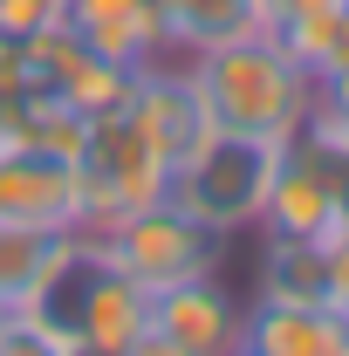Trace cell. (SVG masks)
<instances>
[{"label": "cell", "mask_w": 349, "mask_h": 356, "mask_svg": "<svg viewBox=\"0 0 349 356\" xmlns=\"http://www.w3.org/2000/svg\"><path fill=\"white\" fill-rule=\"evenodd\" d=\"M62 28L83 48L124 62V69H151L165 62V14L158 0H62Z\"/></svg>", "instance_id": "7"}, {"label": "cell", "mask_w": 349, "mask_h": 356, "mask_svg": "<svg viewBox=\"0 0 349 356\" xmlns=\"http://www.w3.org/2000/svg\"><path fill=\"white\" fill-rule=\"evenodd\" d=\"M103 247L144 295H158L172 281H192V274H219V261H226V240L213 226H199L185 206H172V199H151V206H137L124 220H110Z\"/></svg>", "instance_id": "4"}, {"label": "cell", "mask_w": 349, "mask_h": 356, "mask_svg": "<svg viewBox=\"0 0 349 356\" xmlns=\"http://www.w3.org/2000/svg\"><path fill=\"white\" fill-rule=\"evenodd\" d=\"M0 350H28V343H21V315H14L7 295H0Z\"/></svg>", "instance_id": "14"}, {"label": "cell", "mask_w": 349, "mask_h": 356, "mask_svg": "<svg viewBox=\"0 0 349 356\" xmlns=\"http://www.w3.org/2000/svg\"><path fill=\"white\" fill-rule=\"evenodd\" d=\"M144 336H151V295L117 261H103V274H96V288L83 302V350L144 356Z\"/></svg>", "instance_id": "9"}, {"label": "cell", "mask_w": 349, "mask_h": 356, "mask_svg": "<svg viewBox=\"0 0 349 356\" xmlns=\"http://www.w3.org/2000/svg\"><path fill=\"white\" fill-rule=\"evenodd\" d=\"M158 14H165V48L178 62L267 28V0H158Z\"/></svg>", "instance_id": "11"}, {"label": "cell", "mask_w": 349, "mask_h": 356, "mask_svg": "<svg viewBox=\"0 0 349 356\" xmlns=\"http://www.w3.org/2000/svg\"><path fill=\"white\" fill-rule=\"evenodd\" d=\"M274 165H281V144L274 137H247V131H206L185 158L172 165V185L165 199L185 206L199 226H213L219 240L261 226L267 185H274Z\"/></svg>", "instance_id": "2"}, {"label": "cell", "mask_w": 349, "mask_h": 356, "mask_svg": "<svg viewBox=\"0 0 349 356\" xmlns=\"http://www.w3.org/2000/svg\"><path fill=\"white\" fill-rule=\"evenodd\" d=\"M240 322H247V302H240L219 274L172 281V288L151 295L144 356H219V350H240Z\"/></svg>", "instance_id": "5"}, {"label": "cell", "mask_w": 349, "mask_h": 356, "mask_svg": "<svg viewBox=\"0 0 349 356\" xmlns=\"http://www.w3.org/2000/svg\"><path fill=\"white\" fill-rule=\"evenodd\" d=\"M240 350L254 356H349V315L329 302H247Z\"/></svg>", "instance_id": "8"}, {"label": "cell", "mask_w": 349, "mask_h": 356, "mask_svg": "<svg viewBox=\"0 0 349 356\" xmlns=\"http://www.w3.org/2000/svg\"><path fill=\"white\" fill-rule=\"evenodd\" d=\"M185 76L199 89L213 131H247V137L288 144L308 124V110H315V76L281 48L274 28H254L240 42L185 55Z\"/></svg>", "instance_id": "1"}, {"label": "cell", "mask_w": 349, "mask_h": 356, "mask_svg": "<svg viewBox=\"0 0 349 356\" xmlns=\"http://www.w3.org/2000/svg\"><path fill=\"white\" fill-rule=\"evenodd\" d=\"M165 185H172V165L144 144V131H137L124 110H103V117L83 124L76 199H83V226L89 233H103L110 220H124V213H137V206L165 199Z\"/></svg>", "instance_id": "3"}, {"label": "cell", "mask_w": 349, "mask_h": 356, "mask_svg": "<svg viewBox=\"0 0 349 356\" xmlns=\"http://www.w3.org/2000/svg\"><path fill=\"white\" fill-rule=\"evenodd\" d=\"M254 295H267V302H329V240L267 233L261 261H254Z\"/></svg>", "instance_id": "10"}, {"label": "cell", "mask_w": 349, "mask_h": 356, "mask_svg": "<svg viewBox=\"0 0 349 356\" xmlns=\"http://www.w3.org/2000/svg\"><path fill=\"white\" fill-rule=\"evenodd\" d=\"M48 247H55V233H42V226H0V295L7 302L42 274Z\"/></svg>", "instance_id": "12"}, {"label": "cell", "mask_w": 349, "mask_h": 356, "mask_svg": "<svg viewBox=\"0 0 349 356\" xmlns=\"http://www.w3.org/2000/svg\"><path fill=\"white\" fill-rule=\"evenodd\" d=\"M0 226H42V233L83 226L76 158L28 151V144H0Z\"/></svg>", "instance_id": "6"}, {"label": "cell", "mask_w": 349, "mask_h": 356, "mask_svg": "<svg viewBox=\"0 0 349 356\" xmlns=\"http://www.w3.org/2000/svg\"><path fill=\"white\" fill-rule=\"evenodd\" d=\"M329 309L349 315V233L329 240Z\"/></svg>", "instance_id": "13"}]
</instances>
